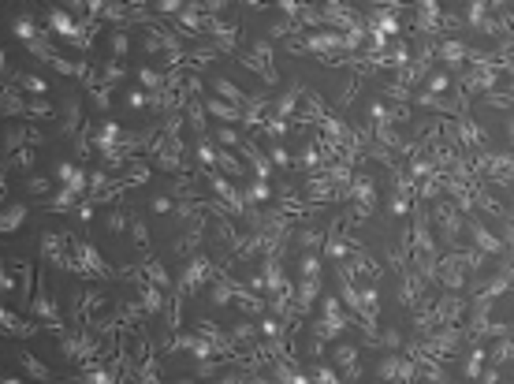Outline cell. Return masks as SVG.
<instances>
[{"instance_id": "obj_1", "label": "cell", "mask_w": 514, "mask_h": 384, "mask_svg": "<svg viewBox=\"0 0 514 384\" xmlns=\"http://www.w3.org/2000/svg\"><path fill=\"white\" fill-rule=\"evenodd\" d=\"M238 68H246V71H254V75H261L265 86H276V82H280V71L272 68V38L254 41L250 49L238 57Z\"/></svg>"}, {"instance_id": "obj_2", "label": "cell", "mask_w": 514, "mask_h": 384, "mask_svg": "<svg viewBox=\"0 0 514 384\" xmlns=\"http://www.w3.org/2000/svg\"><path fill=\"white\" fill-rule=\"evenodd\" d=\"M0 325H4V336H15V340H34V336L45 332V325L38 321V317H30V321H23L15 310H0Z\"/></svg>"}, {"instance_id": "obj_3", "label": "cell", "mask_w": 514, "mask_h": 384, "mask_svg": "<svg viewBox=\"0 0 514 384\" xmlns=\"http://www.w3.org/2000/svg\"><path fill=\"white\" fill-rule=\"evenodd\" d=\"M358 351H362L358 343H339V340H336L332 354H328V362H332L347 381H358V377H362V365H358Z\"/></svg>"}, {"instance_id": "obj_4", "label": "cell", "mask_w": 514, "mask_h": 384, "mask_svg": "<svg viewBox=\"0 0 514 384\" xmlns=\"http://www.w3.org/2000/svg\"><path fill=\"white\" fill-rule=\"evenodd\" d=\"M470 239H473L477 250H484L489 258H503V254H507V243H503L495 232H489L477 216H470Z\"/></svg>"}, {"instance_id": "obj_5", "label": "cell", "mask_w": 514, "mask_h": 384, "mask_svg": "<svg viewBox=\"0 0 514 384\" xmlns=\"http://www.w3.org/2000/svg\"><path fill=\"white\" fill-rule=\"evenodd\" d=\"M41 142H45V134L34 123H15V127H8V134H4V150L8 153L23 150V145H41Z\"/></svg>"}, {"instance_id": "obj_6", "label": "cell", "mask_w": 514, "mask_h": 384, "mask_svg": "<svg viewBox=\"0 0 514 384\" xmlns=\"http://www.w3.org/2000/svg\"><path fill=\"white\" fill-rule=\"evenodd\" d=\"M205 108H209L213 120L243 127V105H232V101H224V97H205Z\"/></svg>"}, {"instance_id": "obj_7", "label": "cell", "mask_w": 514, "mask_h": 384, "mask_svg": "<svg viewBox=\"0 0 514 384\" xmlns=\"http://www.w3.org/2000/svg\"><path fill=\"white\" fill-rule=\"evenodd\" d=\"M26 90L23 86H4V97H0V108H4V116H12V120H26Z\"/></svg>"}, {"instance_id": "obj_8", "label": "cell", "mask_w": 514, "mask_h": 384, "mask_svg": "<svg viewBox=\"0 0 514 384\" xmlns=\"http://www.w3.org/2000/svg\"><path fill=\"white\" fill-rule=\"evenodd\" d=\"M183 116H187V120H190V131H194L198 134V139H201V134H209V108H205V101H201V97H190V101H187V108H183Z\"/></svg>"}, {"instance_id": "obj_9", "label": "cell", "mask_w": 514, "mask_h": 384, "mask_svg": "<svg viewBox=\"0 0 514 384\" xmlns=\"http://www.w3.org/2000/svg\"><path fill=\"white\" fill-rule=\"evenodd\" d=\"M209 86H213L216 97H224V101H232V105H246V97H250V94H243V90H238L232 79H224V75H213V79H209Z\"/></svg>"}, {"instance_id": "obj_10", "label": "cell", "mask_w": 514, "mask_h": 384, "mask_svg": "<svg viewBox=\"0 0 514 384\" xmlns=\"http://www.w3.org/2000/svg\"><path fill=\"white\" fill-rule=\"evenodd\" d=\"M142 276L150 280V283H157V287H164V291H172V272L164 269V261H161V258H145Z\"/></svg>"}, {"instance_id": "obj_11", "label": "cell", "mask_w": 514, "mask_h": 384, "mask_svg": "<svg viewBox=\"0 0 514 384\" xmlns=\"http://www.w3.org/2000/svg\"><path fill=\"white\" fill-rule=\"evenodd\" d=\"M45 30H49V26H45ZM45 30H41V26H38V23H34V19H30V15H19V19H15V23H12V34H15V38H19L23 45H30V41H38V38H41V34H45Z\"/></svg>"}, {"instance_id": "obj_12", "label": "cell", "mask_w": 514, "mask_h": 384, "mask_svg": "<svg viewBox=\"0 0 514 384\" xmlns=\"http://www.w3.org/2000/svg\"><path fill=\"white\" fill-rule=\"evenodd\" d=\"M15 362H19L23 370L30 373V377H38V381H49V377H52V370H49V365H45V362L38 358V354H30V351H19V354H15Z\"/></svg>"}, {"instance_id": "obj_13", "label": "cell", "mask_w": 514, "mask_h": 384, "mask_svg": "<svg viewBox=\"0 0 514 384\" xmlns=\"http://www.w3.org/2000/svg\"><path fill=\"white\" fill-rule=\"evenodd\" d=\"M12 82H15V86H23L26 94H52L49 82H45L41 75H30V71H12Z\"/></svg>"}, {"instance_id": "obj_14", "label": "cell", "mask_w": 514, "mask_h": 384, "mask_svg": "<svg viewBox=\"0 0 514 384\" xmlns=\"http://www.w3.org/2000/svg\"><path fill=\"white\" fill-rule=\"evenodd\" d=\"M56 116V108L45 94H30V105H26V120H52Z\"/></svg>"}, {"instance_id": "obj_15", "label": "cell", "mask_w": 514, "mask_h": 384, "mask_svg": "<svg viewBox=\"0 0 514 384\" xmlns=\"http://www.w3.org/2000/svg\"><path fill=\"white\" fill-rule=\"evenodd\" d=\"M34 161H38V153H34V145H23V150L8 153V157H4V176H8V172H19V168H30Z\"/></svg>"}, {"instance_id": "obj_16", "label": "cell", "mask_w": 514, "mask_h": 384, "mask_svg": "<svg viewBox=\"0 0 514 384\" xmlns=\"http://www.w3.org/2000/svg\"><path fill=\"white\" fill-rule=\"evenodd\" d=\"M328 239V232H320V228H295V243L302 250H320Z\"/></svg>"}, {"instance_id": "obj_17", "label": "cell", "mask_w": 514, "mask_h": 384, "mask_svg": "<svg viewBox=\"0 0 514 384\" xmlns=\"http://www.w3.org/2000/svg\"><path fill=\"white\" fill-rule=\"evenodd\" d=\"M484 365H489V351H484L481 343H473V351H470V358H466V377L470 381H481V373H484Z\"/></svg>"}, {"instance_id": "obj_18", "label": "cell", "mask_w": 514, "mask_h": 384, "mask_svg": "<svg viewBox=\"0 0 514 384\" xmlns=\"http://www.w3.org/2000/svg\"><path fill=\"white\" fill-rule=\"evenodd\" d=\"M26 216H30V209H26V205H8L4 216H0V228H4V232H19Z\"/></svg>"}, {"instance_id": "obj_19", "label": "cell", "mask_w": 514, "mask_h": 384, "mask_svg": "<svg viewBox=\"0 0 514 384\" xmlns=\"http://www.w3.org/2000/svg\"><path fill=\"white\" fill-rule=\"evenodd\" d=\"M213 142L220 145V150H238V145H243V134L235 131V123H220Z\"/></svg>"}, {"instance_id": "obj_20", "label": "cell", "mask_w": 514, "mask_h": 384, "mask_svg": "<svg viewBox=\"0 0 514 384\" xmlns=\"http://www.w3.org/2000/svg\"><path fill=\"white\" fill-rule=\"evenodd\" d=\"M257 332H261V328H257L250 317H243V321H235V325H232V340H235L238 347L254 343V336H257Z\"/></svg>"}, {"instance_id": "obj_21", "label": "cell", "mask_w": 514, "mask_h": 384, "mask_svg": "<svg viewBox=\"0 0 514 384\" xmlns=\"http://www.w3.org/2000/svg\"><path fill=\"white\" fill-rule=\"evenodd\" d=\"M23 190H26L30 198H45V194L52 190V179H49V176H41V172H38V176H26Z\"/></svg>"}, {"instance_id": "obj_22", "label": "cell", "mask_w": 514, "mask_h": 384, "mask_svg": "<svg viewBox=\"0 0 514 384\" xmlns=\"http://www.w3.org/2000/svg\"><path fill=\"white\" fill-rule=\"evenodd\" d=\"M79 198H82L79 190L63 187L60 194H56V198H52V202H49V213H63V209H75V205H79Z\"/></svg>"}, {"instance_id": "obj_23", "label": "cell", "mask_w": 514, "mask_h": 384, "mask_svg": "<svg viewBox=\"0 0 514 384\" xmlns=\"http://www.w3.org/2000/svg\"><path fill=\"white\" fill-rule=\"evenodd\" d=\"M138 79H142V86L150 90V94H161V90L168 86V79H164L161 71H153V68H138Z\"/></svg>"}, {"instance_id": "obj_24", "label": "cell", "mask_w": 514, "mask_h": 384, "mask_svg": "<svg viewBox=\"0 0 514 384\" xmlns=\"http://www.w3.org/2000/svg\"><path fill=\"white\" fill-rule=\"evenodd\" d=\"M105 224H108V232H112V235H123L127 228H131V216H127L123 209H108Z\"/></svg>"}, {"instance_id": "obj_25", "label": "cell", "mask_w": 514, "mask_h": 384, "mask_svg": "<svg viewBox=\"0 0 514 384\" xmlns=\"http://www.w3.org/2000/svg\"><path fill=\"white\" fill-rule=\"evenodd\" d=\"M269 157H272V164L276 168H295V157H291V150L283 142H272L269 145Z\"/></svg>"}, {"instance_id": "obj_26", "label": "cell", "mask_w": 514, "mask_h": 384, "mask_svg": "<svg viewBox=\"0 0 514 384\" xmlns=\"http://www.w3.org/2000/svg\"><path fill=\"white\" fill-rule=\"evenodd\" d=\"M131 239L142 254L150 250V228H145V221H138V216H131Z\"/></svg>"}, {"instance_id": "obj_27", "label": "cell", "mask_w": 514, "mask_h": 384, "mask_svg": "<svg viewBox=\"0 0 514 384\" xmlns=\"http://www.w3.org/2000/svg\"><path fill=\"white\" fill-rule=\"evenodd\" d=\"M108 45H112V57H116V60L127 57V52H131V34H127V26H123V30H112Z\"/></svg>"}, {"instance_id": "obj_28", "label": "cell", "mask_w": 514, "mask_h": 384, "mask_svg": "<svg viewBox=\"0 0 514 384\" xmlns=\"http://www.w3.org/2000/svg\"><path fill=\"white\" fill-rule=\"evenodd\" d=\"M421 86H425L429 94H447V90H451V75H447V71H436V75H429Z\"/></svg>"}, {"instance_id": "obj_29", "label": "cell", "mask_w": 514, "mask_h": 384, "mask_svg": "<svg viewBox=\"0 0 514 384\" xmlns=\"http://www.w3.org/2000/svg\"><path fill=\"white\" fill-rule=\"evenodd\" d=\"M298 269H302V276H320V258H317V250H302Z\"/></svg>"}, {"instance_id": "obj_30", "label": "cell", "mask_w": 514, "mask_h": 384, "mask_svg": "<svg viewBox=\"0 0 514 384\" xmlns=\"http://www.w3.org/2000/svg\"><path fill=\"white\" fill-rule=\"evenodd\" d=\"M187 8V0H153V12L157 15H179Z\"/></svg>"}, {"instance_id": "obj_31", "label": "cell", "mask_w": 514, "mask_h": 384, "mask_svg": "<svg viewBox=\"0 0 514 384\" xmlns=\"http://www.w3.org/2000/svg\"><path fill=\"white\" fill-rule=\"evenodd\" d=\"M306 377H309V381H328V384H332V381L343 377V373H339L336 365H317V370H309Z\"/></svg>"}, {"instance_id": "obj_32", "label": "cell", "mask_w": 514, "mask_h": 384, "mask_svg": "<svg viewBox=\"0 0 514 384\" xmlns=\"http://www.w3.org/2000/svg\"><path fill=\"white\" fill-rule=\"evenodd\" d=\"M150 209L153 213H176V202H172V198H153Z\"/></svg>"}, {"instance_id": "obj_33", "label": "cell", "mask_w": 514, "mask_h": 384, "mask_svg": "<svg viewBox=\"0 0 514 384\" xmlns=\"http://www.w3.org/2000/svg\"><path fill=\"white\" fill-rule=\"evenodd\" d=\"M75 216H79L82 224H90V221H94V202H79L75 205Z\"/></svg>"}, {"instance_id": "obj_34", "label": "cell", "mask_w": 514, "mask_h": 384, "mask_svg": "<svg viewBox=\"0 0 514 384\" xmlns=\"http://www.w3.org/2000/svg\"><path fill=\"white\" fill-rule=\"evenodd\" d=\"M0 287H4V295H8V291H15V276L8 269H4V276H0Z\"/></svg>"}, {"instance_id": "obj_35", "label": "cell", "mask_w": 514, "mask_h": 384, "mask_svg": "<svg viewBox=\"0 0 514 384\" xmlns=\"http://www.w3.org/2000/svg\"><path fill=\"white\" fill-rule=\"evenodd\" d=\"M384 4H388L391 12H402V8H410V0H384Z\"/></svg>"}]
</instances>
